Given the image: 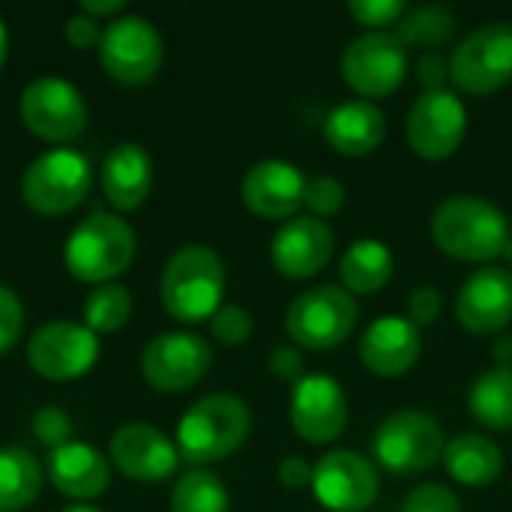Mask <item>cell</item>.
Instances as JSON below:
<instances>
[{
  "mask_svg": "<svg viewBox=\"0 0 512 512\" xmlns=\"http://www.w3.org/2000/svg\"><path fill=\"white\" fill-rule=\"evenodd\" d=\"M512 231L501 207L477 195H456L438 204L432 216L435 246L465 264H489L504 255Z\"/></svg>",
  "mask_w": 512,
  "mask_h": 512,
  "instance_id": "6da1fadb",
  "label": "cell"
},
{
  "mask_svg": "<svg viewBox=\"0 0 512 512\" xmlns=\"http://www.w3.org/2000/svg\"><path fill=\"white\" fill-rule=\"evenodd\" d=\"M135 231L132 225L108 210H93L84 216L63 246V264L69 276L84 285H108L117 282L135 261Z\"/></svg>",
  "mask_w": 512,
  "mask_h": 512,
  "instance_id": "7a4b0ae2",
  "label": "cell"
},
{
  "mask_svg": "<svg viewBox=\"0 0 512 512\" xmlns=\"http://www.w3.org/2000/svg\"><path fill=\"white\" fill-rule=\"evenodd\" d=\"M252 432V411L231 393L198 399L177 423V453L195 468L234 456Z\"/></svg>",
  "mask_w": 512,
  "mask_h": 512,
  "instance_id": "3957f363",
  "label": "cell"
},
{
  "mask_svg": "<svg viewBox=\"0 0 512 512\" xmlns=\"http://www.w3.org/2000/svg\"><path fill=\"white\" fill-rule=\"evenodd\" d=\"M225 297V264L210 246L177 249L159 279V300L180 324L210 321Z\"/></svg>",
  "mask_w": 512,
  "mask_h": 512,
  "instance_id": "277c9868",
  "label": "cell"
},
{
  "mask_svg": "<svg viewBox=\"0 0 512 512\" xmlns=\"http://www.w3.org/2000/svg\"><path fill=\"white\" fill-rule=\"evenodd\" d=\"M447 450V435L441 423L426 411H396L390 414L372 438L375 462L393 477L426 474L441 465Z\"/></svg>",
  "mask_w": 512,
  "mask_h": 512,
  "instance_id": "5b68a950",
  "label": "cell"
},
{
  "mask_svg": "<svg viewBox=\"0 0 512 512\" xmlns=\"http://www.w3.org/2000/svg\"><path fill=\"white\" fill-rule=\"evenodd\" d=\"M90 183L93 168L81 150L51 147L27 165L21 177V198L39 216H66L87 198Z\"/></svg>",
  "mask_w": 512,
  "mask_h": 512,
  "instance_id": "8992f818",
  "label": "cell"
},
{
  "mask_svg": "<svg viewBox=\"0 0 512 512\" xmlns=\"http://www.w3.org/2000/svg\"><path fill=\"white\" fill-rule=\"evenodd\" d=\"M357 300L339 285H318L297 294L285 312V330L300 351H333L357 330Z\"/></svg>",
  "mask_w": 512,
  "mask_h": 512,
  "instance_id": "52a82bcc",
  "label": "cell"
},
{
  "mask_svg": "<svg viewBox=\"0 0 512 512\" xmlns=\"http://www.w3.org/2000/svg\"><path fill=\"white\" fill-rule=\"evenodd\" d=\"M165 60V42L144 15H117L102 27L99 63L105 75L123 87H141L156 78Z\"/></svg>",
  "mask_w": 512,
  "mask_h": 512,
  "instance_id": "ba28073f",
  "label": "cell"
},
{
  "mask_svg": "<svg viewBox=\"0 0 512 512\" xmlns=\"http://www.w3.org/2000/svg\"><path fill=\"white\" fill-rule=\"evenodd\" d=\"M450 81L459 93L492 96L512 81V24L489 21L471 30L450 54Z\"/></svg>",
  "mask_w": 512,
  "mask_h": 512,
  "instance_id": "9c48e42d",
  "label": "cell"
},
{
  "mask_svg": "<svg viewBox=\"0 0 512 512\" xmlns=\"http://www.w3.org/2000/svg\"><path fill=\"white\" fill-rule=\"evenodd\" d=\"M21 123L48 144H69L87 129V102L81 90L57 75L33 78L18 99Z\"/></svg>",
  "mask_w": 512,
  "mask_h": 512,
  "instance_id": "30bf717a",
  "label": "cell"
},
{
  "mask_svg": "<svg viewBox=\"0 0 512 512\" xmlns=\"http://www.w3.org/2000/svg\"><path fill=\"white\" fill-rule=\"evenodd\" d=\"M342 81L366 102L393 96L408 75V48L393 30L357 36L342 54Z\"/></svg>",
  "mask_w": 512,
  "mask_h": 512,
  "instance_id": "8fae6325",
  "label": "cell"
},
{
  "mask_svg": "<svg viewBox=\"0 0 512 512\" xmlns=\"http://www.w3.org/2000/svg\"><path fill=\"white\" fill-rule=\"evenodd\" d=\"M468 132V111L459 93L453 90H423L405 120V138L411 153H417L426 162H444L450 159Z\"/></svg>",
  "mask_w": 512,
  "mask_h": 512,
  "instance_id": "7c38bea8",
  "label": "cell"
},
{
  "mask_svg": "<svg viewBox=\"0 0 512 512\" xmlns=\"http://www.w3.org/2000/svg\"><path fill=\"white\" fill-rule=\"evenodd\" d=\"M141 375L159 393H186L204 381L213 366V348L204 336L189 330H168L141 351Z\"/></svg>",
  "mask_w": 512,
  "mask_h": 512,
  "instance_id": "4fadbf2b",
  "label": "cell"
},
{
  "mask_svg": "<svg viewBox=\"0 0 512 512\" xmlns=\"http://www.w3.org/2000/svg\"><path fill=\"white\" fill-rule=\"evenodd\" d=\"M99 360V336L78 321H48L27 339V363L45 381H75Z\"/></svg>",
  "mask_w": 512,
  "mask_h": 512,
  "instance_id": "5bb4252c",
  "label": "cell"
},
{
  "mask_svg": "<svg viewBox=\"0 0 512 512\" xmlns=\"http://www.w3.org/2000/svg\"><path fill=\"white\" fill-rule=\"evenodd\" d=\"M312 495L330 512H366L381 495L375 462L357 450H333L312 465Z\"/></svg>",
  "mask_w": 512,
  "mask_h": 512,
  "instance_id": "9a60e30c",
  "label": "cell"
},
{
  "mask_svg": "<svg viewBox=\"0 0 512 512\" xmlns=\"http://www.w3.org/2000/svg\"><path fill=\"white\" fill-rule=\"evenodd\" d=\"M291 429L312 447H324L342 438L348 426V396L333 375L315 372L291 387L288 405Z\"/></svg>",
  "mask_w": 512,
  "mask_h": 512,
  "instance_id": "2e32d148",
  "label": "cell"
},
{
  "mask_svg": "<svg viewBox=\"0 0 512 512\" xmlns=\"http://www.w3.org/2000/svg\"><path fill=\"white\" fill-rule=\"evenodd\" d=\"M108 462L132 483H165L180 465L177 444L150 423H126L108 441Z\"/></svg>",
  "mask_w": 512,
  "mask_h": 512,
  "instance_id": "e0dca14e",
  "label": "cell"
},
{
  "mask_svg": "<svg viewBox=\"0 0 512 512\" xmlns=\"http://www.w3.org/2000/svg\"><path fill=\"white\" fill-rule=\"evenodd\" d=\"M456 321L471 336H498L512 324V270L486 264L474 270L456 297Z\"/></svg>",
  "mask_w": 512,
  "mask_h": 512,
  "instance_id": "ac0fdd59",
  "label": "cell"
},
{
  "mask_svg": "<svg viewBox=\"0 0 512 512\" xmlns=\"http://www.w3.org/2000/svg\"><path fill=\"white\" fill-rule=\"evenodd\" d=\"M240 195L249 213L267 222H288L300 213L306 195V177L294 162L261 159L240 183Z\"/></svg>",
  "mask_w": 512,
  "mask_h": 512,
  "instance_id": "d6986e66",
  "label": "cell"
},
{
  "mask_svg": "<svg viewBox=\"0 0 512 512\" xmlns=\"http://www.w3.org/2000/svg\"><path fill=\"white\" fill-rule=\"evenodd\" d=\"M336 249V234L324 219L315 216H294L282 222L270 243V261L279 276L285 279H312L318 276Z\"/></svg>",
  "mask_w": 512,
  "mask_h": 512,
  "instance_id": "ffe728a7",
  "label": "cell"
},
{
  "mask_svg": "<svg viewBox=\"0 0 512 512\" xmlns=\"http://www.w3.org/2000/svg\"><path fill=\"white\" fill-rule=\"evenodd\" d=\"M48 483L69 501L84 504L99 498L111 483V462L108 453L96 450L84 441H69L48 453L45 462Z\"/></svg>",
  "mask_w": 512,
  "mask_h": 512,
  "instance_id": "44dd1931",
  "label": "cell"
},
{
  "mask_svg": "<svg viewBox=\"0 0 512 512\" xmlns=\"http://www.w3.org/2000/svg\"><path fill=\"white\" fill-rule=\"evenodd\" d=\"M420 354L423 336L408 318H378L360 339V360L378 378H399L411 372Z\"/></svg>",
  "mask_w": 512,
  "mask_h": 512,
  "instance_id": "7402d4cb",
  "label": "cell"
},
{
  "mask_svg": "<svg viewBox=\"0 0 512 512\" xmlns=\"http://www.w3.org/2000/svg\"><path fill=\"white\" fill-rule=\"evenodd\" d=\"M102 195L117 213L138 210L153 189V159L135 141H120L108 150L99 171Z\"/></svg>",
  "mask_w": 512,
  "mask_h": 512,
  "instance_id": "603a6c76",
  "label": "cell"
},
{
  "mask_svg": "<svg viewBox=\"0 0 512 512\" xmlns=\"http://www.w3.org/2000/svg\"><path fill=\"white\" fill-rule=\"evenodd\" d=\"M324 138L339 156H348V159L369 156L387 138V117L375 102L348 99V102H339L324 117Z\"/></svg>",
  "mask_w": 512,
  "mask_h": 512,
  "instance_id": "cb8c5ba5",
  "label": "cell"
},
{
  "mask_svg": "<svg viewBox=\"0 0 512 512\" xmlns=\"http://www.w3.org/2000/svg\"><path fill=\"white\" fill-rule=\"evenodd\" d=\"M441 465L456 483H462L468 489H486V486L498 483L504 474L501 447L480 432H465V435H456L453 441H447Z\"/></svg>",
  "mask_w": 512,
  "mask_h": 512,
  "instance_id": "d4e9b609",
  "label": "cell"
},
{
  "mask_svg": "<svg viewBox=\"0 0 512 512\" xmlns=\"http://www.w3.org/2000/svg\"><path fill=\"white\" fill-rule=\"evenodd\" d=\"M393 273H396V255L390 252L387 243L372 240V237L351 243L339 261V279L351 297L378 294L381 288H387Z\"/></svg>",
  "mask_w": 512,
  "mask_h": 512,
  "instance_id": "484cf974",
  "label": "cell"
},
{
  "mask_svg": "<svg viewBox=\"0 0 512 512\" xmlns=\"http://www.w3.org/2000/svg\"><path fill=\"white\" fill-rule=\"evenodd\" d=\"M471 417L489 432L512 429V366H495L483 372L468 390Z\"/></svg>",
  "mask_w": 512,
  "mask_h": 512,
  "instance_id": "4316f807",
  "label": "cell"
},
{
  "mask_svg": "<svg viewBox=\"0 0 512 512\" xmlns=\"http://www.w3.org/2000/svg\"><path fill=\"white\" fill-rule=\"evenodd\" d=\"M42 465L24 447H0V512L27 510L42 492Z\"/></svg>",
  "mask_w": 512,
  "mask_h": 512,
  "instance_id": "83f0119b",
  "label": "cell"
},
{
  "mask_svg": "<svg viewBox=\"0 0 512 512\" xmlns=\"http://www.w3.org/2000/svg\"><path fill=\"white\" fill-rule=\"evenodd\" d=\"M459 30V18L450 6L444 3H423L414 6L402 15V21L393 27L396 39L405 48H429L438 51L441 45H447Z\"/></svg>",
  "mask_w": 512,
  "mask_h": 512,
  "instance_id": "f1b7e54d",
  "label": "cell"
},
{
  "mask_svg": "<svg viewBox=\"0 0 512 512\" xmlns=\"http://www.w3.org/2000/svg\"><path fill=\"white\" fill-rule=\"evenodd\" d=\"M231 510V495L225 483L204 471L192 468L186 471L171 492V512H228Z\"/></svg>",
  "mask_w": 512,
  "mask_h": 512,
  "instance_id": "f546056e",
  "label": "cell"
},
{
  "mask_svg": "<svg viewBox=\"0 0 512 512\" xmlns=\"http://www.w3.org/2000/svg\"><path fill=\"white\" fill-rule=\"evenodd\" d=\"M84 327L93 330L96 336H108V333H117L129 315H132V294L126 285L120 282H108V285H96L90 288V294L84 297Z\"/></svg>",
  "mask_w": 512,
  "mask_h": 512,
  "instance_id": "4dcf8cb0",
  "label": "cell"
},
{
  "mask_svg": "<svg viewBox=\"0 0 512 512\" xmlns=\"http://www.w3.org/2000/svg\"><path fill=\"white\" fill-rule=\"evenodd\" d=\"M345 201H348V195H345L342 180L327 177V174L306 180L303 207L309 210V216H315V219H324V222H327L330 216H336V213L345 207Z\"/></svg>",
  "mask_w": 512,
  "mask_h": 512,
  "instance_id": "1f68e13d",
  "label": "cell"
},
{
  "mask_svg": "<svg viewBox=\"0 0 512 512\" xmlns=\"http://www.w3.org/2000/svg\"><path fill=\"white\" fill-rule=\"evenodd\" d=\"M252 330H255L252 315H249L243 306H237V303H222L219 312L210 318V333H213V339L222 342V345H228V348H237V345L249 342Z\"/></svg>",
  "mask_w": 512,
  "mask_h": 512,
  "instance_id": "d6a6232c",
  "label": "cell"
},
{
  "mask_svg": "<svg viewBox=\"0 0 512 512\" xmlns=\"http://www.w3.org/2000/svg\"><path fill=\"white\" fill-rule=\"evenodd\" d=\"M348 12L360 27H366V33H375V30L396 27L408 12V6L405 0H351Z\"/></svg>",
  "mask_w": 512,
  "mask_h": 512,
  "instance_id": "836d02e7",
  "label": "cell"
},
{
  "mask_svg": "<svg viewBox=\"0 0 512 512\" xmlns=\"http://www.w3.org/2000/svg\"><path fill=\"white\" fill-rule=\"evenodd\" d=\"M30 429H33L36 441L48 450H57L72 441V417L57 405L39 408L30 420Z\"/></svg>",
  "mask_w": 512,
  "mask_h": 512,
  "instance_id": "e575fe53",
  "label": "cell"
},
{
  "mask_svg": "<svg viewBox=\"0 0 512 512\" xmlns=\"http://www.w3.org/2000/svg\"><path fill=\"white\" fill-rule=\"evenodd\" d=\"M399 512H462V504L453 489L441 483H423L405 495Z\"/></svg>",
  "mask_w": 512,
  "mask_h": 512,
  "instance_id": "d590c367",
  "label": "cell"
},
{
  "mask_svg": "<svg viewBox=\"0 0 512 512\" xmlns=\"http://www.w3.org/2000/svg\"><path fill=\"white\" fill-rule=\"evenodd\" d=\"M24 330V306L18 294L0 282V354H6Z\"/></svg>",
  "mask_w": 512,
  "mask_h": 512,
  "instance_id": "8d00e7d4",
  "label": "cell"
},
{
  "mask_svg": "<svg viewBox=\"0 0 512 512\" xmlns=\"http://www.w3.org/2000/svg\"><path fill=\"white\" fill-rule=\"evenodd\" d=\"M441 306H444V300H441L438 288L420 285V288H414V291L408 294V303H405L408 321H411L414 327H429V324H435V321L441 318Z\"/></svg>",
  "mask_w": 512,
  "mask_h": 512,
  "instance_id": "74e56055",
  "label": "cell"
},
{
  "mask_svg": "<svg viewBox=\"0 0 512 512\" xmlns=\"http://www.w3.org/2000/svg\"><path fill=\"white\" fill-rule=\"evenodd\" d=\"M267 369L273 378L285 381V384H297L300 378H306V360L303 351L294 345H279L267 354Z\"/></svg>",
  "mask_w": 512,
  "mask_h": 512,
  "instance_id": "f35d334b",
  "label": "cell"
},
{
  "mask_svg": "<svg viewBox=\"0 0 512 512\" xmlns=\"http://www.w3.org/2000/svg\"><path fill=\"white\" fill-rule=\"evenodd\" d=\"M63 39H66L75 51H87V48L99 45L102 27H99L96 18L78 12V15H69V18L63 21Z\"/></svg>",
  "mask_w": 512,
  "mask_h": 512,
  "instance_id": "ab89813d",
  "label": "cell"
},
{
  "mask_svg": "<svg viewBox=\"0 0 512 512\" xmlns=\"http://www.w3.org/2000/svg\"><path fill=\"white\" fill-rule=\"evenodd\" d=\"M417 78L423 90H447L450 81V60L441 51H426L417 60Z\"/></svg>",
  "mask_w": 512,
  "mask_h": 512,
  "instance_id": "60d3db41",
  "label": "cell"
},
{
  "mask_svg": "<svg viewBox=\"0 0 512 512\" xmlns=\"http://www.w3.org/2000/svg\"><path fill=\"white\" fill-rule=\"evenodd\" d=\"M276 474L285 489H309L312 486V465L300 456H285L279 462Z\"/></svg>",
  "mask_w": 512,
  "mask_h": 512,
  "instance_id": "b9f144b4",
  "label": "cell"
},
{
  "mask_svg": "<svg viewBox=\"0 0 512 512\" xmlns=\"http://www.w3.org/2000/svg\"><path fill=\"white\" fill-rule=\"evenodd\" d=\"M126 9V0H81V12L90 15V18H117L120 12Z\"/></svg>",
  "mask_w": 512,
  "mask_h": 512,
  "instance_id": "7bdbcfd3",
  "label": "cell"
},
{
  "mask_svg": "<svg viewBox=\"0 0 512 512\" xmlns=\"http://www.w3.org/2000/svg\"><path fill=\"white\" fill-rule=\"evenodd\" d=\"M495 360H498V366H510L512 363V336H498V342H495Z\"/></svg>",
  "mask_w": 512,
  "mask_h": 512,
  "instance_id": "ee69618b",
  "label": "cell"
},
{
  "mask_svg": "<svg viewBox=\"0 0 512 512\" xmlns=\"http://www.w3.org/2000/svg\"><path fill=\"white\" fill-rule=\"evenodd\" d=\"M9 57V30H6V21L0 18V69Z\"/></svg>",
  "mask_w": 512,
  "mask_h": 512,
  "instance_id": "f6af8a7d",
  "label": "cell"
},
{
  "mask_svg": "<svg viewBox=\"0 0 512 512\" xmlns=\"http://www.w3.org/2000/svg\"><path fill=\"white\" fill-rule=\"evenodd\" d=\"M60 512H102V510H96V507H90V504H69V507H63Z\"/></svg>",
  "mask_w": 512,
  "mask_h": 512,
  "instance_id": "bcb514c9",
  "label": "cell"
},
{
  "mask_svg": "<svg viewBox=\"0 0 512 512\" xmlns=\"http://www.w3.org/2000/svg\"><path fill=\"white\" fill-rule=\"evenodd\" d=\"M501 258H504V267H507V270H512V237H510V243H507V249H504V255H501Z\"/></svg>",
  "mask_w": 512,
  "mask_h": 512,
  "instance_id": "7dc6e473",
  "label": "cell"
}]
</instances>
